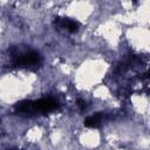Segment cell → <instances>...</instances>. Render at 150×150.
Listing matches in <instances>:
<instances>
[{"label": "cell", "mask_w": 150, "mask_h": 150, "mask_svg": "<svg viewBox=\"0 0 150 150\" xmlns=\"http://www.w3.org/2000/svg\"><path fill=\"white\" fill-rule=\"evenodd\" d=\"M33 103V108L35 112H49L57 108V102L52 97H45L41 100H38Z\"/></svg>", "instance_id": "1"}, {"label": "cell", "mask_w": 150, "mask_h": 150, "mask_svg": "<svg viewBox=\"0 0 150 150\" xmlns=\"http://www.w3.org/2000/svg\"><path fill=\"white\" fill-rule=\"evenodd\" d=\"M77 105H79L81 109H84V108L87 107V102H86V101H83V100H79Z\"/></svg>", "instance_id": "4"}, {"label": "cell", "mask_w": 150, "mask_h": 150, "mask_svg": "<svg viewBox=\"0 0 150 150\" xmlns=\"http://www.w3.org/2000/svg\"><path fill=\"white\" fill-rule=\"evenodd\" d=\"M56 23H57L61 28H63V29H66V30H68V32H70V33H75V32L79 29V23H77L76 21H74V20H70V19L59 18V19L56 20Z\"/></svg>", "instance_id": "2"}, {"label": "cell", "mask_w": 150, "mask_h": 150, "mask_svg": "<svg viewBox=\"0 0 150 150\" xmlns=\"http://www.w3.org/2000/svg\"><path fill=\"white\" fill-rule=\"evenodd\" d=\"M103 121V115L102 114H96V115H93V116H89L86 118L84 121V124L89 128H97Z\"/></svg>", "instance_id": "3"}]
</instances>
